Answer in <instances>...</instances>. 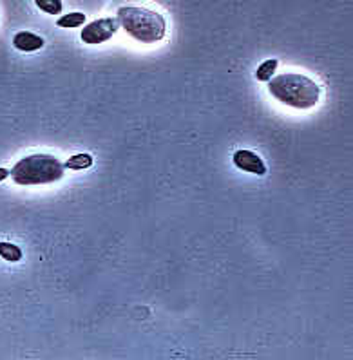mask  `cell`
Wrapping results in <instances>:
<instances>
[{"label":"cell","instance_id":"cell-1","mask_svg":"<svg viewBox=\"0 0 353 360\" xmlns=\"http://www.w3.org/2000/svg\"><path fill=\"white\" fill-rule=\"evenodd\" d=\"M269 91L277 102L294 109H312L321 100V85L299 72H285L272 77L269 80Z\"/></svg>","mask_w":353,"mask_h":360},{"label":"cell","instance_id":"cell-2","mask_svg":"<svg viewBox=\"0 0 353 360\" xmlns=\"http://www.w3.org/2000/svg\"><path fill=\"white\" fill-rule=\"evenodd\" d=\"M118 24L122 30L141 44H154L165 39L167 24L162 13L138 6H124L118 9Z\"/></svg>","mask_w":353,"mask_h":360},{"label":"cell","instance_id":"cell-3","mask_svg":"<svg viewBox=\"0 0 353 360\" xmlns=\"http://www.w3.org/2000/svg\"><path fill=\"white\" fill-rule=\"evenodd\" d=\"M65 174V163L51 154H31L15 163L9 176L22 187L31 185H49L60 181Z\"/></svg>","mask_w":353,"mask_h":360},{"label":"cell","instance_id":"cell-4","mask_svg":"<svg viewBox=\"0 0 353 360\" xmlns=\"http://www.w3.org/2000/svg\"><path fill=\"white\" fill-rule=\"evenodd\" d=\"M118 30V20L116 18H100L82 30L80 39L82 42L89 44V46H98V44L107 42L113 34Z\"/></svg>","mask_w":353,"mask_h":360},{"label":"cell","instance_id":"cell-5","mask_svg":"<svg viewBox=\"0 0 353 360\" xmlns=\"http://www.w3.org/2000/svg\"><path fill=\"white\" fill-rule=\"evenodd\" d=\"M234 165L238 169L245 170V172L255 174V176H264L267 174V165L263 163V160L252 150H238L234 154Z\"/></svg>","mask_w":353,"mask_h":360},{"label":"cell","instance_id":"cell-6","mask_svg":"<svg viewBox=\"0 0 353 360\" xmlns=\"http://www.w3.org/2000/svg\"><path fill=\"white\" fill-rule=\"evenodd\" d=\"M13 46L17 47L18 51L31 53V51H39L40 47L44 46V39L39 37V34L30 33V31H20V33L15 34Z\"/></svg>","mask_w":353,"mask_h":360},{"label":"cell","instance_id":"cell-7","mask_svg":"<svg viewBox=\"0 0 353 360\" xmlns=\"http://www.w3.org/2000/svg\"><path fill=\"white\" fill-rule=\"evenodd\" d=\"M93 165V156L91 154H77V156H71L65 161V169L71 170H84L89 169Z\"/></svg>","mask_w":353,"mask_h":360},{"label":"cell","instance_id":"cell-8","mask_svg":"<svg viewBox=\"0 0 353 360\" xmlns=\"http://www.w3.org/2000/svg\"><path fill=\"white\" fill-rule=\"evenodd\" d=\"M277 65H279L277 58L267 60V62H263V64L257 68V71H255V78H257V80H261V82H269L270 78L274 77V72H276Z\"/></svg>","mask_w":353,"mask_h":360},{"label":"cell","instance_id":"cell-9","mask_svg":"<svg viewBox=\"0 0 353 360\" xmlns=\"http://www.w3.org/2000/svg\"><path fill=\"white\" fill-rule=\"evenodd\" d=\"M0 257H4L9 263H18L22 259V250L11 243H0Z\"/></svg>","mask_w":353,"mask_h":360},{"label":"cell","instance_id":"cell-10","mask_svg":"<svg viewBox=\"0 0 353 360\" xmlns=\"http://www.w3.org/2000/svg\"><path fill=\"white\" fill-rule=\"evenodd\" d=\"M84 24H85L84 13H68L56 20V26L58 27H80L84 26Z\"/></svg>","mask_w":353,"mask_h":360},{"label":"cell","instance_id":"cell-11","mask_svg":"<svg viewBox=\"0 0 353 360\" xmlns=\"http://www.w3.org/2000/svg\"><path fill=\"white\" fill-rule=\"evenodd\" d=\"M34 4H37L40 11L47 15L62 13V0H34Z\"/></svg>","mask_w":353,"mask_h":360},{"label":"cell","instance_id":"cell-12","mask_svg":"<svg viewBox=\"0 0 353 360\" xmlns=\"http://www.w3.org/2000/svg\"><path fill=\"white\" fill-rule=\"evenodd\" d=\"M9 176V172L6 169H0V181H4L6 178H8Z\"/></svg>","mask_w":353,"mask_h":360}]
</instances>
